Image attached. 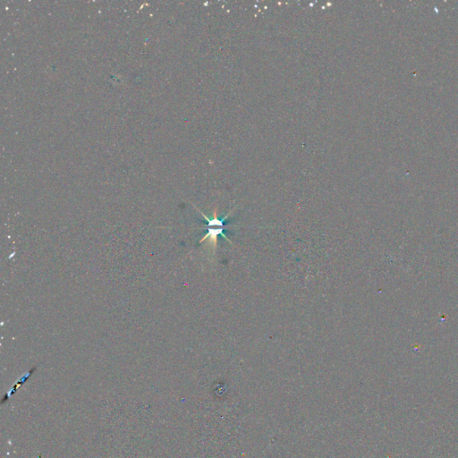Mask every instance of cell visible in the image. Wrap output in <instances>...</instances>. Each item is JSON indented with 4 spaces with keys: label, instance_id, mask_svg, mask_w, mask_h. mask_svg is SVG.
Masks as SVG:
<instances>
[{
    "label": "cell",
    "instance_id": "1",
    "mask_svg": "<svg viewBox=\"0 0 458 458\" xmlns=\"http://www.w3.org/2000/svg\"><path fill=\"white\" fill-rule=\"evenodd\" d=\"M196 210H197L199 213H200L202 215V217H204V220H206L208 222V229H207L206 235H205L204 238H202L200 241V244H202V242L206 241V240L208 239V244L213 246V248L215 250V249L217 248V245H218V236H222L223 238L227 240V241L231 243V244L233 245V243L230 241L229 238H227L226 234L224 233V231H225V230L227 229V226H225V222L227 220L229 219L230 215L233 213V211H235V208H234L233 211H229V213L225 215V216H224L222 219H220V218L218 217V213L216 211H214L213 218H208L206 216V215L202 213V211L198 210L197 208H196Z\"/></svg>",
    "mask_w": 458,
    "mask_h": 458
}]
</instances>
